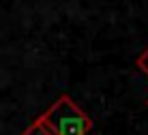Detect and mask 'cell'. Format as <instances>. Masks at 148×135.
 Segmentation results:
<instances>
[{
    "label": "cell",
    "instance_id": "1",
    "mask_svg": "<svg viewBox=\"0 0 148 135\" xmlns=\"http://www.w3.org/2000/svg\"><path fill=\"white\" fill-rule=\"evenodd\" d=\"M45 127L54 135H88L92 120L71 97L62 95L45 114H41Z\"/></svg>",
    "mask_w": 148,
    "mask_h": 135
},
{
    "label": "cell",
    "instance_id": "2",
    "mask_svg": "<svg viewBox=\"0 0 148 135\" xmlns=\"http://www.w3.org/2000/svg\"><path fill=\"white\" fill-rule=\"evenodd\" d=\"M22 135H54L52 131H49L47 127H45V122H43V118H37V120H34L32 124H30V127L26 129V131H24Z\"/></svg>",
    "mask_w": 148,
    "mask_h": 135
},
{
    "label": "cell",
    "instance_id": "3",
    "mask_svg": "<svg viewBox=\"0 0 148 135\" xmlns=\"http://www.w3.org/2000/svg\"><path fill=\"white\" fill-rule=\"evenodd\" d=\"M135 64H137V69H140L142 73H146V75H148V47L140 54V58H137Z\"/></svg>",
    "mask_w": 148,
    "mask_h": 135
},
{
    "label": "cell",
    "instance_id": "4",
    "mask_svg": "<svg viewBox=\"0 0 148 135\" xmlns=\"http://www.w3.org/2000/svg\"><path fill=\"white\" fill-rule=\"evenodd\" d=\"M146 103H148V101H146Z\"/></svg>",
    "mask_w": 148,
    "mask_h": 135
}]
</instances>
